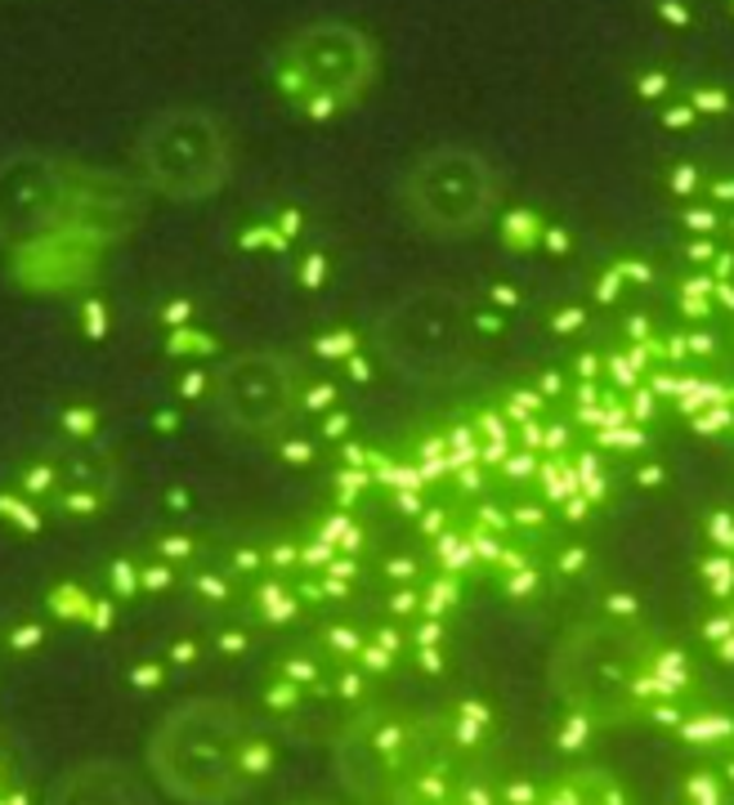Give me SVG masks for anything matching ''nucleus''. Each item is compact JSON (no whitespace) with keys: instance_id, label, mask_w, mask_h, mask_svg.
<instances>
[{"instance_id":"27","label":"nucleus","mask_w":734,"mask_h":805,"mask_svg":"<svg viewBox=\"0 0 734 805\" xmlns=\"http://www.w3.org/2000/svg\"><path fill=\"white\" fill-rule=\"evenodd\" d=\"M489 309H497V313H511V309H519L524 305V296H519V287H506V283H497V287H489V300H484Z\"/></svg>"},{"instance_id":"22","label":"nucleus","mask_w":734,"mask_h":805,"mask_svg":"<svg viewBox=\"0 0 734 805\" xmlns=\"http://www.w3.org/2000/svg\"><path fill=\"white\" fill-rule=\"evenodd\" d=\"M600 618H610V622H640L645 618V609H640V599L632 595V591H610L605 595V604H600Z\"/></svg>"},{"instance_id":"23","label":"nucleus","mask_w":734,"mask_h":805,"mask_svg":"<svg viewBox=\"0 0 734 805\" xmlns=\"http://www.w3.org/2000/svg\"><path fill=\"white\" fill-rule=\"evenodd\" d=\"M587 569H591V551L578 547V542H569V547H560V551L551 555V573H556V577H582Z\"/></svg>"},{"instance_id":"20","label":"nucleus","mask_w":734,"mask_h":805,"mask_svg":"<svg viewBox=\"0 0 734 805\" xmlns=\"http://www.w3.org/2000/svg\"><path fill=\"white\" fill-rule=\"evenodd\" d=\"M681 220H686V229H690L694 238H716V233L725 229V211L712 207L708 197H703V201H690V207L681 211Z\"/></svg>"},{"instance_id":"5","label":"nucleus","mask_w":734,"mask_h":805,"mask_svg":"<svg viewBox=\"0 0 734 805\" xmlns=\"http://www.w3.org/2000/svg\"><path fill=\"white\" fill-rule=\"evenodd\" d=\"M398 207L430 238H471L497 207L493 162L461 144L430 148L398 179Z\"/></svg>"},{"instance_id":"35","label":"nucleus","mask_w":734,"mask_h":805,"mask_svg":"<svg viewBox=\"0 0 734 805\" xmlns=\"http://www.w3.org/2000/svg\"><path fill=\"white\" fill-rule=\"evenodd\" d=\"M712 765H716V774H721V779H725V787H730V792H734V752H721V757H716V761H712Z\"/></svg>"},{"instance_id":"8","label":"nucleus","mask_w":734,"mask_h":805,"mask_svg":"<svg viewBox=\"0 0 734 805\" xmlns=\"http://www.w3.org/2000/svg\"><path fill=\"white\" fill-rule=\"evenodd\" d=\"M305 402V376L292 354L278 350H238L211 372L216 421L242 439L283 434Z\"/></svg>"},{"instance_id":"31","label":"nucleus","mask_w":734,"mask_h":805,"mask_svg":"<svg viewBox=\"0 0 734 805\" xmlns=\"http://www.w3.org/2000/svg\"><path fill=\"white\" fill-rule=\"evenodd\" d=\"M413 658H417V666L426 671V676H439V671L448 666V662H443L448 649H413Z\"/></svg>"},{"instance_id":"38","label":"nucleus","mask_w":734,"mask_h":805,"mask_svg":"<svg viewBox=\"0 0 734 805\" xmlns=\"http://www.w3.org/2000/svg\"><path fill=\"white\" fill-rule=\"evenodd\" d=\"M292 805H331V801H292Z\"/></svg>"},{"instance_id":"6","label":"nucleus","mask_w":734,"mask_h":805,"mask_svg":"<svg viewBox=\"0 0 734 805\" xmlns=\"http://www.w3.org/2000/svg\"><path fill=\"white\" fill-rule=\"evenodd\" d=\"M90 192L77 170L45 153L0 157V246H41L63 233H86Z\"/></svg>"},{"instance_id":"29","label":"nucleus","mask_w":734,"mask_h":805,"mask_svg":"<svg viewBox=\"0 0 734 805\" xmlns=\"http://www.w3.org/2000/svg\"><path fill=\"white\" fill-rule=\"evenodd\" d=\"M193 586H197V595L211 599V604H229V599H233V591H229V582H224V577H207V573H202Z\"/></svg>"},{"instance_id":"7","label":"nucleus","mask_w":734,"mask_h":805,"mask_svg":"<svg viewBox=\"0 0 734 805\" xmlns=\"http://www.w3.org/2000/svg\"><path fill=\"white\" fill-rule=\"evenodd\" d=\"M376 77V45L363 27L318 19L296 27L278 49V86L314 112L354 103Z\"/></svg>"},{"instance_id":"34","label":"nucleus","mask_w":734,"mask_h":805,"mask_svg":"<svg viewBox=\"0 0 734 805\" xmlns=\"http://www.w3.org/2000/svg\"><path fill=\"white\" fill-rule=\"evenodd\" d=\"M543 246H547V251H569V233H565V229H556V224H547Z\"/></svg>"},{"instance_id":"11","label":"nucleus","mask_w":734,"mask_h":805,"mask_svg":"<svg viewBox=\"0 0 734 805\" xmlns=\"http://www.w3.org/2000/svg\"><path fill=\"white\" fill-rule=\"evenodd\" d=\"M543 805H632V792L605 765H573L543 779Z\"/></svg>"},{"instance_id":"2","label":"nucleus","mask_w":734,"mask_h":805,"mask_svg":"<svg viewBox=\"0 0 734 805\" xmlns=\"http://www.w3.org/2000/svg\"><path fill=\"white\" fill-rule=\"evenodd\" d=\"M274 738L229 698H188L149 738V774L179 805H233L274 774Z\"/></svg>"},{"instance_id":"32","label":"nucleus","mask_w":734,"mask_h":805,"mask_svg":"<svg viewBox=\"0 0 734 805\" xmlns=\"http://www.w3.org/2000/svg\"><path fill=\"white\" fill-rule=\"evenodd\" d=\"M662 484H667V465L654 461V465H640L636 470V488H662Z\"/></svg>"},{"instance_id":"28","label":"nucleus","mask_w":734,"mask_h":805,"mask_svg":"<svg viewBox=\"0 0 734 805\" xmlns=\"http://www.w3.org/2000/svg\"><path fill=\"white\" fill-rule=\"evenodd\" d=\"M322 354H341V359H354L359 354V341L350 331H331V335H322V345H318Z\"/></svg>"},{"instance_id":"19","label":"nucleus","mask_w":734,"mask_h":805,"mask_svg":"<svg viewBox=\"0 0 734 805\" xmlns=\"http://www.w3.org/2000/svg\"><path fill=\"white\" fill-rule=\"evenodd\" d=\"M538 470H543V456L528 452V448H511L497 465V479L502 484H538Z\"/></svg>"},{"instance_id":"36","label":"nucleus","mask_w":734,"mask_h":805,"mask_svg":"<svg viewBox=\"0 0 734 805\" xmlns=\"http://www.w3.org/2000/svg\"><path fill=\"white\" fill-rule=\"evenodd\" d=\"M587 322V313L582 309H565L560 318H551V327H565V331H573V327H582Z\"/></svg>"},{"instance_id":"18","label":"nucleus","mask_w":734,"mask_h":805,"mask_svg":"<svg viewBox=\"0 0 734 805\" xmlns=\"http://www.w3.org/2000/svg\"><path fill=\"white\" fill-rule=\"evenodd\" d=\"M543 238H547V220H538L528 207L511 211L506 224H502V242H506L511 251H533V246H543Z\"/></svg>"},{"instance_id":"12","label":"nucleus","mask_w":734,"mask_h":805,"mask_svg":"<svg viewBox=\"0 0 734 805\" xmlns=\"http://www.w3.org/2000/svg\"><path fill=\"white\" fill-rule=\"evenodd\" d=\"M672 734H677L681 748H690V752L716 761V757L730 752V743H734V712H725V707L699 698V703L681 716V725H677Z\"/></svg>"},{"instance_id":"16","label":"nucleus","mask_w":734,"mask_h":805,"mask_svg":"<svg viewBox=\"0 0 734 805\" xmlns=\"http://www.w3.org/2000/svg\"><path fill=\"white\" fill-rule=\"evenodd\" d=\"M694 573H699L703 591H708L716 604H730V599H734V555L712 551V555H703V560L694 564Z\"/></svg>"},{"instance_id":"37","label":"nucleus","mask_w":734,"mask_h":805,"mask_svg":"<svg viewBox=\"0 0 734 805\" xmlns=\"http://www.w3.org/2000/svg\"><path fill=\"white\" fill-rule=\"evenodd\" d=\"M721 233H730V242H734V211L725 216V229H721Z\"/></svg>"},{"instance_id":"14","label":"nucleus","mask_w":734,"mask_h":805,"mask_svg":"<svg viewBox=\"0 0 734 805\" xmlns=\"http://www.w3.org/2000/svg\"><path fill=\"white\" fill-rule=\"evenodd\" d=\"M547 577H551V564H543L538 555H524L519 564H511L506 573H497V582L506 586L511 599H538L547 591Z\"/></svg>"},{"instance_id":"15","label":"nucleus","mask_w":734,"mask_h":805,"mask_svg":"<svg viewBox=\"0 0 734 805\" xmlns=\"http://www.w3.org/2000/svg\"><path fill=\"white\" fill-rule=\"evenodd\" d=\"M600 729L587 720V716H578V712H565L560 707V720L551 725V748L556 752H565V757H578V752H587L591 748V738H595Z\"/></svg>"},{"instance_id":"9","label":"nucleus","mask_w":734,"mask_h":805,"mask_svg":"<svg viewBox=\"0 0 734 805\" xmlns=\"http://www.w3.org/2000/svg\"><path fill=\"white\" fill-rule=\"evenodd\" d=\"M417 725L421 712L368 707L341 729V738L331 743L337 748V774L359 805H398L417 748Z\"/></svg>"},{"instance_id":"10","label":"nucleus","mask_w":734,"mask_h":805,"mask_svg":"<svg viewBox=\"0 0 734 805\" xmlns=\"http://www.w3.org/2000/svg\"><path fill=\"white\" fill-rule=\"evenodd\" d=\"M45 805H153V792L125 761H81L54 779Z\"/></svg>"},{"instance_id":"33","label":"nucleus","mask_w":734,"mask_h":805,"mask_svg":"<svg viewBox=\"0 0 734 805\" xmlns=\"http://www.w3.org/2000/svg\"><path fill=\"white\" fill-rule=\"evenodd\" d=\"M538 394L551 402V394H565V372H543V381H538Z\"/></svg>"},{"instance_id":"26","label":"nucleus","mask_w":734,"mask_h":805,"mask_svg":"<svg viewBox=\"0 0 734 805\" xmlns=\"http://www.w3.org/2000/svg\"><path fill=\"white\" fill-rule=\"evenodd\" d=\"M636 95L662 108L667 99H672V77H667V73H645V77L636 81Z\"/></svg>"},{"instance_id":"39","label":"nucleus","mask_w":734,"mask_h":805,"mask_svg":"<svg viewBox=\"0 0 734 805\" xmlns=\"http://www.w3.org/2000/svg\"><path fill=\"white\" fill-rule=\"evenodd\" d=\"M730 752H734V743H730Z\"/></svg>"},{"instance_id":"24","label":"nucleus","mask_w":734,"mask_h":805,"mask_svg":"<svg viewBox=\"0 0 734 805\" xmlns=\"http://www.w3.org/2000/svg\"><path fill=\"white\" fill-rule=\"evenodd\" d=\"M686 103L703 117V112H730V95L725 90H716V86H699V90H690L686 95Z\"/></svg>"},{"instance_id":"13","label":"nucleus","mask_w":734,"mask_h":805,"mask_svg":"<svg viewBox=\"0 0 734 805\" xmlns=\"http://www.w3.org/2000/svg\"><path fill=\"white\" fill-rule=\"evenodd\" d=\"M681 805H734V792L716 774V765H694L681 779Z\"/></svg>"},{"instance_id":"30","label":"nucleus","mask_w":734,"mask_h":805,"mask_svg":"<svg viewBox=\"0 0 734 805\" xmlns=\"http://www.w3.org/2000/svg\"><path fill=\"white\" fill-rule=\"evenodd\" d=\"M708 201H712V207H721V211L734 207V175L712 179V184H708Z\"/></svg>"},{"instance_id":"1","label":"nucleus","mask_w":734,"mask_h":805,"mask_svg":"<svg viewBox=\"0 0 734 805\" xmlns=\"http://www.w3.org/2000/svg\"><path fill=\"white\" fill-rule=\"evenodd\" d=\"M662 636L640 622H578L547 658V685L565 712L587 716L600 734L618 725L677 729L694 703H667L654 681V653Z\"/></svg>"},{"instance_id":"3","label":"nucleus","mask_w":734,"mask_h":805,"mask_svg":"<svg viewBox=\"0 0 734 805\" xmlns=\"http://www.w3.org/2000/svg\"><path fill=\"white\" fill-rule=\"evenodd\" d=\"M140 179L179 207L207 201L229 184L233 170V134L229 121L211 108H166L144 121L135 140Z\"/></svg>"},{"instance_id":"17","label":"nucleus","mask_w":734,"mask_h":805,"mask_svg":"<svg viewBox=\"0 0 734 805\" xmlns=\"http://www.w3.org/2000/svg\"><path fill=\"white\" fill-rule=\"evenodd\" d=\"M511 510V532L515 537H543L551 523H556V510L543 501V497H519L506 506Z\"/></svg>"},{"instance_id":"21","label":"nucleus","mask_w":734,"mask_h":805,"mask_svg":"<svg viewBox=\"0 0 734 805\" xmlns=\"http://www.w3.org/2000/svg\"><path fill=\"white\" fill-rule=\"evenodd\" d=\"M497 796H502V805H543V779H528V774L502 779Z\"/></svg>"},{"instance_id":"4","label":"nucleus","mask_w":734,"mask_h":805,"mask_svg":"<svg viewBox=\"0 0 734 805\" xmlns=\"http://www.w3.org/2000/svg\"><path fill=\"white\" fill-rule=\"evenodd\" d=\"M376 350L381 359L417 385L457 381L475 354V318L457 291L421 287L404 300H394L376 318Z\"/></svg>"},{"instance_id":"25","label":"nucleus","mask_w":734,"mask_h":805,"mask_svg":"<svg viewBox=\"0 0 734 805\" xmlns=\"http://www.w3.org/2000/svg\"><path fill=\"white\" fill-rule=\"evenodd\" d=\"M658 117H662L667 130H690V125H699V112H694L686 99H667V103L658 108Z\"/></svg>"}]
</instances>
